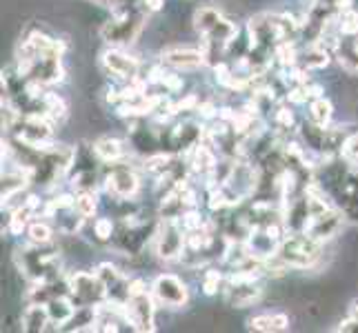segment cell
<instances>
[{
    "instance_id": "15",
    "label": "cell",
    "mask_w": 358,
    "mask_h": 333,
    "mask_svg": "<svg viewBox=\"0 0 358 333\" xmlns=\"http://www.w3.org/2000/svg\"><path fill=\"white\" fill-rule=\"evenodd\" d=\"M47 311H49V318H52V325L63 327L73 320V316H76V311H78V304L73 302V298L69 293H65V295H58V298H54V300H49Z\"/></svg>"
},
{
    "instance_id": "9",
    "label": "cell",
    "mask_w": 358,
    "mask_h": 333,
    "mask_svg": "<svg viewBox=\"0 0 358 333\" xmlns=\"http://www.w3.org/2000/svg\"><path fill=\"white\" fill-rule=\"evenodd\" d=\"M152 295L156 298L158 304L167 306V309H180V306L187 304L189 291L187 285L174 274H160L152 282Z\"/></svg>"
},
{
    "instance_id": "21",
    "label": "cell",
    "mask_w": 358,
    "mask_h": 333,
    "mask_svg": "<svg viewBox=\"0 0 358 333\" xmlns=\"http://www.w3.org/2000/svg\"><path fill=\"white\" fill-rule=\"evenodd\" d=\"M76 207L85 218H92L98 209V195L94 189H78L76 193Z\"/></svg>"
},
{
    "instance_id": "8",
    "label": "cell",
    "mask_w": 358,
    "mask_h": 333,
    "mask_svg": "<svg viewBox=\"0 0 358 333\" xmlns=\"http://www.w3.org/2000/svg\"><path fill=\"white\" fill-rule=\"evenodd\" d=\"M101 67L107 76H112L116 80H125V82L138 80L141 76V60L125 54L122 47H112V49H107V52H103Z\"/></svg>"
},
{
    "instance_id": "6",
    "label": "cell",
    "mask_w": 358,
    "mask_h": 333,
    "mask_svg": "<svg viewBox=\"0 0 358 333\" xmlns=\"http://www.w3.org/2000/svg\"><path fill=\"white\" fill-rule=\"evenodd\" d=\"M103 184L109 195H114L116 200H122V202H129L141 189V180L136 176V171L127 165H122V160L109 165V171L103 178Z\"/></svg>"
},
{
    "instance_id": "11",
    "label": "cell",
    "mask_w": 358,
    "mask_h": 333,
    "mask_svg": "<svg viewBox=\"0 0 358 333\" xmlns=\"http://www.w3.org/2000/svg\"><path fill=\"white\" fill-rule=\"evenodd\" d=\"M223 295L225 302L234 306V309H247V306L256 304L263 298V285L258 282V278H227Z\"/></svg>"
},
{
    "instance_id": "16",
    "label": "cell",
    "mask_w": 358,
    "mask_h": 333,
    "mask_svg": "<svg viewBox=\"0 0 358 333\" xmlns=\"http://www.w3.org/2000/svg\"><path fill=\"white\" fill-rule=\"evenodd\" d=\"M92 154L101 160L105 165H112V163H120L125 158V145L118 138H112V135H105V138H98L92 145Z\"/></svg>"
},
{
    "instance_id": "13",
    "label": "cell",
    "mask_w": 358,
    "mask_h": 333,
    "mask_svg": "<svg viewBox=\"0 0 358 333\" xmlns=\"http://www.w3.org/2000/svg\"><path fill=\"white\" fill-rule=\"evenodd\" d=\"M160 63L169 69H176V71H192V69H199V67L207 65V56L203 49L171 47L160 54Z\"/></svg>"
},
{
    "instance_id": "17",
    "label": "cell",
    "mask_w": 358,
    "mask_h": 333,
    "mask_svg": "<svg viewBox=\"0 0 358 333\" xmlns=\"http://www.w3.org/2000/svg\"><path fill=\"white\" fill-rule=\"evenodd\" d=\"M22 329L29 331V333H38V331H45L47 325H52V318H49V311H47V304H41V302H31L27 309L22 311Z\"/></svg>"
},
{
    "instance_id": "3",
    "label": "cell",
    "mask_w": 358,
    "mask_h": 333,
    "mask_svg": "<svg viewBox=\"0 0 358 333\" xmlns=\"http://www.w3.org/2000/svg\"><path fill=\"white\" fill-rule=\"evenodd\" d=\"M185 238L187 231L180 225V218H163L154 229V251L160 260L171 262L185 253Z\"/></svg>"
},
{
    "instance_id": "4",
    "label": "cell",
    "mask_w": 358,
    "mask_h": 333,
    "mask_svg": "<svg viewBox=\"0 0 358 333\" xmlns=\"http://www.w3.org/2000/svg\"><path fill=\"white\" fill-rule=\"evenodd\" d=\"M11 131L16 135V142L34 149H45L54 145V122L45 116H20Z\"/></svg>"
},
{
    "instance_id": "22",
    "label": "cell",
    "mask_w": 358,
    "mask_h": 333,
    "mask_svg": "<svg viewBox=\"0 0 358 333\" xmlns=\"http://www.w3.org/2000/svg\"><path fill=\"white\" fill-rule=\"evenodd\" d=\"M341 158L348 165H358V133H352L345 138L343 149H341Z\"/></svg>"
},
{
    "instance_id": "12",
    "label": "cell",
    "mask_w": 358,
    "mask_h": 333,
    "mask_svg": "<svg viewBox=\"0 0 358 333\" xmlns=\"http://www.w3.org/2000/svg\"><path fill=\"white\" fill-rule=\"evenodd\" d=\"M343 227V214L341 209L329 207L325 212H318L310 218V225H307V231L314 240H318L320 244L329 242L334 236H338V231Z\"/></svg>"
},
{
    "instance_id": "18",
    "label": "cell",
    "mask_w": 358,
    "mask_h": 333,
    "mask_svg": "<svg viewBox=\"0 0 358 333\" xmlns=\"http://www.w3.org/2000/svg\"><path fill=\"white\" fill-rule=\"evenodd\" d=\"M307 116H310V122H312V125L329 127L331 116H334V107H331L329 98H325V96L312 98L310 105H307Z\"/></svg>"
},
{
    "instance_id": "7",
    "label": "cell",
    "mask_w": 358,
    "mask_h": 333,
    "mask_svg": "<svg viewBox=\"0 0 358 333\" xmlns=\"http://www.w3.org/2000/svg\"><path fill=\"white\" fill-rule=\"evenodd\" d=\"M331 193H334L341 214L352 222H358V171H338L334 184H331Z\"/></svg>"
},
{
    "instance_id": "10",
    "label": "cell",
    "mask_w": 358,
    "mask_h": 333,
    "mask_svg": "<svg viewBox=\"0 0 358 333\" xmlns=\"http://www.w3.org/2000/svg\"><path fill=\"white\" fill-rule=\"evenodd\" d=\"M154 313L156 298L152 291L136 293L125 302V323L131 325L134 331H154Z\"/></svg>"
},
{
    "instance_id": "1",
    "label": "cell",
    "mask_w": 358,
    "mask_h": 333,
    "mask_svg": "<svg viewBox=\"0 0 358 333\" xmlns=\"http://www.w3.org/2000/svg\"><path fill=\"white\" fill-rule=\"evenodd\" d=\"M112 9H114L112 18L105 20L101 27V38L112 47H127L136 43V38H138L145 27V16H147L143 0H136V3L118 0Z\"/></svg>"
},
{
    "instance_id": "5",
    "label": "cell",
    "mask_w": 358,
    "mask_h": 333,
    "mask_svg": "<svg viewBox=\"0 0 358 333\" xmlns=\"http://www.w3.org/2000/svg\"><path fill=\"white\" fill-rule=\"evenodd\" d=\"M69 282V295L78 306H98L107 300V291L103 280L90 271H76L67 278Z\"/></svg>"
},
{
    "instance_id": "25",
    "label": "cell",
    "mask_w": 358,
    "mask_h": 333,
    "mask_svg": "<svg viewBox=\"0 0 358 333\" xmlns=\"http://www.w3.org/2000/svg\"><path fill=\"white\" fill-rule=\"evenodd\" d=\"M336 331H352V333H358V300L352 302L350 306V316L341 320V325L336 327Z\"/></svg>"
},
{
    "instance_id": "14",
    "label": "cell",
    "mask_w": 358,
    "mask_h": 333,
    "mask_svg": "<svg viewBox=\"0 0 358 333\" xmlns=\"http://www.w3.org/2000/svg\"><path fill=\"white\" fill-rule=\"evenodd\" d=\"M331 54L348 73H358V36H336L331 43Z\"/></svg>"
},
{
    "instance_id": "26",
    "label": "cell",
    "mask_w": 358,
    "mask_h": 333,
    "mask_svg": "<svg viewBox=\"0 0 358 333\" xmlns=\"http://www.w3.org/2000/svg\"><path fill=\"white\" fill-rule=\"evenodd\" d=\"M143 7L147 14H156V11L165 7V0H143Z\"/></svg>"
},
{
    "instance_id": "24",
    "label": "cell",
    "mask_w": 358,
    "mask_h": 333,
    "mask_svg": "<svg viewBox=\"0 0 358 333\" xmlns=\"http://www.w3.org/2000/svg\"><path fill=\"white\" fill-rule=\"evenodd\" d=\"M220 285H223V274H220V271H216V269L205 271L203 274V291L207 295H214L220 289Z\"/></svg>"
},
{
    "instance_id": "20",
    "label": "cell",
    "mask_w": 358,
    "mask_h": 333,
    "mask_svg": "<svg viewBox=\"0 0 358 333\" xmlns=\"http://www.w3.org/2000/svg\"><path fill=\"white\" fill-rule=\"evenodd\" d=\"M27 238H29L31 244H52L54 229H52L49 222L34 220V222H29V227H27Z\"/></svg>"
},
{
    "instance_id": "19",
    "label": "cell",
    "mask_w": 358,
    "mask_h": 333,
    "mask_svg": "<svg viewBox=\"0 0 358 333\" xmlns=\"http://www.w3.org/2000/svg\"><path fill=\"white\" fill-rule=\"evenodd\" d=\"M289 327V316L287 313H263L250 320V329L261 331V333H276L285 331Z\"/></svg>"
},
{
    "instance_id": "23",
    "label": "cell",
    "mask_w": 358,
    "mask_h": 333,
    "mask_svg": "<svg viewBox=\"0 0 358 333\" xmlns=\"http://www.w3.org/2000/svg\"><path fill=\"white\" fill-rule=\"evenodd\" d=\"M94 236L101 242L112 240L114 238V220L112 218H98V220H94Z\"/></svg>"
},
{
    "instance_id": "2",
    "label": "cell",
    "mask_w": 358,
    "mask_h": 333,
    "mask_svg": "<svg viewBox=\"0 0 358 333\" xmlns=\"http://www.w3.org/2000/svg\"><path fill=\"white\" fill-rule=\"evenodd\" d=\"M276 258L287 269H310L320 258V242L305 231H289L282 236Z\"/></svg>"
}]
</instances>
